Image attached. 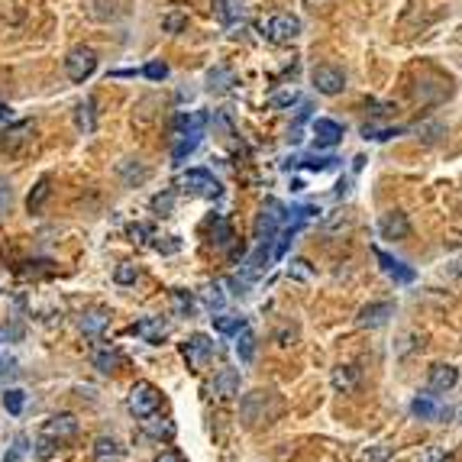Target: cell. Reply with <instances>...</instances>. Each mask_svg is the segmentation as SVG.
<instances>
[{"label": "cell", "mask_w": 462, "mask_h": 462, "mask_svg": "<svg viewBox=\"0 0 462 462\" xmlns=\"http://www.w3.org/2000/svg\"><path fill=\"white\" fill-rule=\"evenodd\" d=\"M32 133H36L32 120H20V123H13V126H7V133L0 136V149L7 152V155H16V152L23 149V146H30V143H32Z\"/></svg>", "instance_id": "obj_7"}, {"label": "cell", "mask_w": 462, "mask_h": 462, "mask_svg": "<svg viewBox=\"0 0 462 462\" xmlns=\"http://www.w3.org/2000/svg\"><path fill=\"white\" fill-rule=\"evenodd\" d=\"M359 381V369L356 365H336L333 369V388L336 391H353Z\"/></svg>", "instance_id": "obj_29"}, {"label": "cell", "mask_w": 462, "mask_h": 462, "mask_svg": "<svg viewBox=\"0 0 462 462\" xmlns=\"http://www.w3.org/2000/svg\"><path fill=\"white\" fill-rule=\"evenodd\" d=\"M182 184L188 191H194V194H201V197H217L220 194V182L211 172H204V168H191V172L182 178Z\"/></svg>", "instance_id": "obj_10"}, {"label": "cell", "mask_w": 462, "mask_h": 462, "mask_svg": "<svg viewBox=\"0 0 462 462\" xmlns=\"http://www.w3.org/2000/svg\"><path fill=\"white\" fill-rule=\"evenodd\" d=\"M456 381H459V369H456V365L437 362L430 369V391L446 394V391H453V388H456Z\"/></svg>", "instance_id": "obj_15"}, {"label": "cell", "mask_w": 462, "mask_h": 462, "mask_svg": "<svg viewBox=\"0 0 462 462\" xmlns=\"http://www.w3.org/2000/svg\"><path fill=\"white\" fill-rule=\"evenodd\" d=\"M42 437L55 439V443L78 437V417L75 414H55V417H49L46 424H42Z\"/></svg>", "instance_id": "obj_9"}, {"label": "cell", "mask_w": 462, "mask_h": 462, "mask_svg": "<svg viewBox=\"0 0 462 462\" xmlns=\"http://www.w3.org/2000/svg\"><path fill=\"white\" fill-rule=\"evenodd\" d=\"M375 259L381 262V272L388 275V278H394L398 285H410V281L417 278V272L410 266H404L401 259H394V256H388L385 249H375Z\"/></svg>", "instance_id": "obj_11"}, {"label": "cell", "mask_w": 462, "mask_h": 462, "mask_svg": "<svg viewBox=\"0 0 462 462\" xmlns=\"http://www.w3.org/2000/svg\"><path fill=\"white\" fill-rule=\"evenodd\" d=\"M213 13L223 26H233L236 20H243L246 13V0H213Z\"/></svg>", "instance_id": "obj_19"}, {"label": "cell", "mask_w": 462, "mask_h": 462, "mask_svg": "<svg viewBox=\"0 0 462 462\" xmlns=\"http://www.w3.org/2000/svg\"><path fill=\"white\" fill-rule=\"evenodd\" d=\"M201 136H204V133H184V136H178V143H174V149H172V159L182 165L191 152L201 146Z\"/></svg>", "instance_id": "obj_28"}, {"label": "cell", "mask_w": 462, "mask_h": 462, "mask_svg": "<svg viewBox=\"0 0 462 462\" xmlns=\"http://www.w3.org/2000/svg\"><path fill=\"white\" fill-rule=\"evenodd\" d=\"M259 30L266 32V39H272V42H291V39L301 36V20L291 13H275L268 20H262Z\"/></svg>", "instance_id": "obj_4"}, {"label": "cell", "mask_w": 462, "mask_h": 462, "mask_svg": "<svg viewBox=\"0 0 462 462\" xmlns=\"http://www.w3.org/2000/svg\"><path fill=\"white\" fill-rule=\"evenodd\" d=\"M236 353H239L243 362H252V356H256V336H252L249 326H243V330L236 333Z\"/></svg>", "instance_id": "obj_32"}, {"label": "cell", "mask_w": 462, "mask_h": 462, "mask_svg": "<svg viewBox=\"0 0 462 462\" xmlns=\"http://www.w3.org/2000/svg\"><path fill=\"white\" fill-rule=\"evenodd\" d=\"M401 126H375V123H365L362 126V139H375V143H385V139L401 136Z\"/></svg>", "instance_id": "obj_33"}, {"label": "cell", "mask_w": 462, "mask_h": 462, "mask_svg": "<svg viewBox=\"0 0 462 462\" xmlns=\"http://www.w3.org/2000/svg\"><path fill=\"white\" fill-rule=\"evenodd\" d=\"M295 100H297L295 91H281V94H272V100H268V104H272V107H291Z\"/></svg>", "instance_id": "obj_49"}, {"label": "cell", "mask_w": 462, "mask_h": 462, "mask_svg": "<svg viewBox=\"0 0 462 462\" xmlns=\"http://www.w3.org/2000/svg\"><path fill=\"white\" fill-rule=\"evenodd\" d=\"M439 462H456V459H453V456H449V453H446V456H443V459H439Z\"/></svg>", "instance_id": "obj_52"}, {"label": "cell", "mask_w": 462, "mask_h": 462, "mask_svg": "<svg viewBox=\"0 0 462 462\" xmlns=\"http://www.w3.org/2000/svg\"><path fill=\"white\" fill-rule=\"evenodd\" d=\"M123 459H126V449H123L114 437L94 439V462H123Z\"/></svg>", "instance_id": "obj_17"}, {"label": "cell", "mask_w": 462, "mask_h": 462, "mask_svg": "<svg viewBox=\"0 0 462 462\" xmlns=\"http://www.w3.org/2000/svg\"><path fill=\"white\" fill-rule=\"evenodd\" d=\"M278 410H281V401L275 391H249L239 401V414H243V424L249 430H256L262 424H272L275 417H278Z\"/></svg>", "instance_id": "obj_1"}, {"label": "cell", "mask_w": 462, "mask_h": 462, "mask_svg": "<svg viewBox=\"0 0 462 462\" xmlns=\"http://www.w3.org/2000/svg\"><path fill=\"white\" fill-rule=\"evenodd\" d=\"M379 230H381V236H385V239H408V236H410V220H408V213L391 211V213H385V217H381Z\"/></svg>", "instance_id": "obj_14"}, {"label": "cell", "mask_w": 462, "mask_h": 462, "mask_svg": "<svg viewBox=\"0 0 462 462\" xmlns=\"http://www.w3.org/2000/svg\"><path fill=\"white\" fill-rule=\"evenodd\" d=\"M49 194H52V184H49V178H39L36 188H32L30 197H26V211H30V213H39V211H42V204L49 201Z\"/></svg>", "instance_id": "obj_27"}, {"label": "cell", "mask_w": 462, "mask_h": 462, "mask_svg": "<svg viewBox=\"0 0 462 462\" xmlns=\"http://www.w3.org/2000/svg\"><path fill=\"white\" fill-rule=\"evenodd\" d=\"M314 136H317V146H336L343 139V126L336 120L320 117V120H314Z\"/></svg>", "instance_id": "obj_21"}, {"label": "cell", "mask_w": 462, "mask_h": 462, "mask_svg": "<svg viewBox=\"0 0 462 462\" xmlns=\"http://www.w3.org/2000/svg\"><path fill=\"white\" fill-rule=\"evenodd\" d=\"M75 120H78V126H81L84 133H94V129H97V117H94V97H88V100H81V104H78Z\"/></svg>", "instance_id": "obj_31"}, {"label": "cell", "mask_w": 462, "mask_h": 462, "mask_svg": "<svg viewBox=\"0 0 462 462\" xmlns=\"http://www.w3.org/2000/svg\"><path fill=\"white\" fill-rule=\"evenodd\" d=\"M233 243V227H230L227 217H213V227H211V246L213 249H227Z\"/></svg>", "instance_id": "obj_25"}, {"label": "cell", "mask_w": 462, "mask_h": 462, "mask_svg": "<svg viewBox=\"0 0 462 462\" xmlns=\"http://www.w3.org/2000/svg\"><path fill=\"white\" fill-rule=\"evenodd\" d=\"M311 81L326 97H336V94H343V88H346V75H343L336 65H317V69L311 71Z\"/></svg>", "instance_id": "obj_6"}, {"label": "cell", "mask_w": 462, "mask_h": 462, "mask_svg": "<svg viewBox=\"0 0 462 462\" xmlns=\"http://www.w3.org/2000/svg\"><path fill=\"white\" fill-rule=\"evenodd\" d=\"M207 81H211V91H227L230 84H233V75H230V71H223V69H217V71H211V75H207Z\"/></svg>", "instance_id": "obj_42"}, {"label": "cell", "mask_w": 462, "mask_h": 462, "mask_svg": "<svg viewBox=\"0 0 462 462\" xmlns=\"http://www.w3.org/2000/svg\"><path fill=\"white\" fill-rule=\"evenodd\" d=\"M10 379H16V362H10V359H0V388H7Z\"/></svg>", "instance_id": "obj_47"}, {"label": "cell", "mask_w": 462, "mask_h": 462, "mask_svg": "<svg viewBox=\"0 0 462 462\" xmlns=\"http://www.w3.org/2000/svg\"><path fill=\"white\" fill-rule=\"evenodd\" d=\"M129 410L136 417H149L162 408V391L152 381H136V385L129 388V398H126Z\"/></svg>", "instance_id": "obj_2"}, {"label": "cell", "mask_w": 462, "mask_h": 462, "mask_svg": "<svg viewBox=\"0 0 462 462\" xmlns=\"http://www.w3.org/2000/svg\"><path fill=\"white\" fill-rule=\"evenodd\" d=\"M133 333L143 336L146 343H162V336L168 333V326H165V320L162 317H143V320H136Z\"/></svg>", "instance_id": "obj_20"}, {"label": "cell", "mask_w": 462, "mask_h": 462, "mask_svg": "<svg viewBox=\"0 0 462 462\" xmlns=\"http://www.w3.org/2000/svg\"><path fill=\"white\" fill-rule=\"evenodd\" d=\"M26 404V391H20V388H4V408H7V414H20Z\"/></svg>", "instance_id": "obj_35"}, {"label": "cell", "mask_w": 462, "mask_h": 462, "mask_svg": "<svg viewBox=\"0 0 462 462\" xmlns=\"http://www.w3.org/2000/svg\"><path fill=\"white\" fill-rule=\"evenodd\" d=\"M107 324H110V317H107L104 311H88V314H81V333H84V336H91V340H97V336L104 333Z\"/></svg>", "instance_id": "obj_24"}, {"label": "cell", "mask_w": 462, "mask_h": 462, "mask_svg": "<svg viewBox=\"0 0 462 462\" xmlns=\"http://www.w3.org/2000/svg\"><path fill=\"white\" fill-rule=\"evenodd\" d=\"M117 172H120L123 184H129V188H133V184H139V182H146V178H149V172H146V168L139 165L136 159H123L120 165H117Z\"/></svg>", "instance_id": "obj_26"}, {"label": "cell", "mask_w": 462, "mask_h": 462, "mask_svg": "<svg viewBox=\"0 0 462 462\" xmlns=\"http://www.w3.org/2000/svg\"><path fill=\"white\" fill-rule=\"evenodd\" d=\"M388 317H394V304L375 301V304H365L362 311H359L356 324H359V326H369V330H375V326H385Z\"/></svg>", "instance_id": "obj_12"}, {"label": "cell", "mask_w": 462, "mask_h": 462, "mask_svg": "<svg viewBox=\"0 0 462 462\" xmlns=\"http://www.w3.org/2000/svg\"><path fill=\"white\" fill-rule=\"evenodd\" d=\"M143 430L149 433V437H155V439H162V437H172L174 433V427L168 424L165 417H159V410H155V414H149V417H143Z\"/></svg>", "instance_id": "obj_30"}, {"label": "cell", "mask_w": 462, "mask_h": 462, "mask_svg": "<svg viewBox=\"0 0 462 462\" xmlns=\"http://www.w3.org/2000/svg\"><path fill=\"white\" fill-rule=\"evenodd\" d=\"M213 326H217L220 333L236 336V333H239V330L246 326V320H243V317H233V314H217V317H213Z\"/></svg>", "instance_id": "obj_34"}, {"label": "cell", "mask_w": 462, "mask_h": 462, "mask_svg": "<svg viewBox=\"0 0 462 462\" xmlns=\"http://www.w3.org/2000/svg\"><path fill=\"white\" fill-rule=\"evenodd\" d=\"M391 459V449L388 446H369L362 453V462H388Z\"/></svg>", "instance_id": "obj_46"}, {"label": "cell", "mask_w": 462, "mask_h": 462, "mask_svg": "<svg viewBox=\"0 0 462 462\" xmlns=\"http://www.w3.org/2000/svg\"><path fill=\"white\" fill-rule=\"evenodd\" d=\"M10 207H13V188L7 178H0V220L10 213Z\"/></svg>", "instance_id": "obj_41"}, {"label": "cell", "mask_w": 462, "mask_h": 462, "mask_svg": "<svg viewBox=\"0 0 462 462\" xmlns=\"http://www.w3.org/2000/svg\"><path fill=\"white\" fill-rule=\"evenodd\" d=\"M174 191H162V194L152 197V213H159V217H168L174 211Z\"/></svg>", "instance_id": "obj_37"}, {"label": "cell", "mask_w": 462, "mask_h": 462, "mask_svg": "<svg viewBox=\"0 0 462 462\" xmlns=\"http://www.w3.org/2000/svg\"><path fill=\"white\" fill-rule=\"evenodd\" d=\"M207 126V114H197V110H184L172 120L174 136H184V133H204Z\"/></svg>", "instance_id": "obj_18"}, {"label": "cell", "mask_w": 462, "mask_h": 462, "mask_svg": "<svg viewBox=\"0 0 462 462\" xmlns=\"http://www.w3.org/2000/svg\"><path fill=\"white\" fill-rule=\"evenodd\" d=\"M172 304L182 317H191V311H194V297H191L188 291H172Z\"/></svg>", "instance_id": "obj_40"}, {"label": "cell", "mask_w": 462, "mask_h": 462, "mask_svg": "<svg viewBox=\"0 0 462 462\" xmlns=\"http://www.w3.org/2000/svg\"><path fill=\"white\" fill-rule=\"evenodd\" d=\"M94 71H97V55H94V49H88V46L71 49L69 59H65V75H69V81L84 84Z\"/></svg>", "instance_id": "obj_3"}, {"label": "cell", "mask_w": 462, "mask_h": 462, "mask_svg": "<svg viewBox=\"0 0 462 462\" xmlns=\"http://www.w3.org/2000/svg\"><path fill=\"white\" fill-rule=\"evenodd\" d=\"M184 26H188V16L182 10H172V13L162 16V30L165 32H184Z\"/></svg>", "instance_id": "obj_39"}, {"label": "cell", "mask_w": 462, "mask_h": 462, "mask_svg": "<svg viewBox=\"0 0 462 462\" xmlns=\"http://www.w3.org/2000/svg\"><path fill=\"white\" fill-rule=\"evenodd\" d=\"M136 275H139V268H136V266L123 262V266L114 272V281H117V285H133V281H136Z\"/></svg>", "instance_id": "obj_43"}, {"label": "cell", "mask_w": 462, "mask_h": 462, "mask_svg": "<svg viewBox=\"0 0 462 462\" xmlns=\"http://www.w3.org/2000/svg\"><path fill=\"white\" fill-rule=\"evenodd\" d=\"M211 391H213V398H220V401L236 398V394H239V372L236 369H220L217 375H213Z\"/></svg>", "instance_id": "obj_13"}, {"label": "cell", "mask_w": 462, "mask_h": 462, "mask_svg": "<svg viewBox=\"0 0 462 462\" xmlns=\"http://www.w3.org/2000/svg\"><path fill=\"white\" fill-rule=\"evenodd\" d=\"M36 456H39V459H52V456H55V439H49V437L39 439V443H36Z\"/></svg>", "instance_id": "obj_48"}, {"label": "cell", "mask_w": 462, "mask_h": 462, "mask_svg": "<svg viewBox=\"0 0 462 462\" xmlns=\"http://www.w3.org/2000/svg\"><path fill=\"white\" fill-rule=\"evenodd\" d=\"M143 75L152 78V81H165V78H168V65H165V61H149V65L143 69Z\"/></svg>", "instance_id": "obj_45"}, {"label": "cell", "mask_w": 462, "mask_h": 462, "mask_svg": "<svg viewBox=\"0 0 462 462\" xmlns=\"http://www.w3.org/2000/svg\"><path fill=\"white\" fill-rule=\"evenodd\" d=\"M155 462H184V456L178 453V449H162V453L155 456Z\"/></svg>", "instance_id": "obj_50"}, {"label": "cell", "mask_w": 462, "mask_h": 462, "mask_svg": "<svg viewBox=\"0 0 462 462\" xmlns=\"http://www.w3.org/2000/svg\"><path fill=\"white\" fill-rule=\"evenodd\" d=\"M0 120H10V107L7 104H0Z\"/></svg>", "instance_id": "obj_51"}, {"label": "cell", "mask_w": 462, "mask_h": 462, "mask_svg": "<svg viewBox=\"0 0 462 462\" xmlns=\"http://www.w3.org/2000/svg\"><path fill=\"white\" fill-rule=\"evenodd\" d=\"M288 278H297V281H311L314 278V268L307 259H291L288 262Z\"/></svg>", "instance_id": "obj_38"}, {"label": "cell", "mask_w": 462, "mask_h": 462, "mask_svg": "<svg viewBox=\"0 0 462 462\" xmlns=\"http://www.w3.org/2000/svg\"><path fill=\"white\" fill-rule=\"evenodd\" d=\"M410 414L420 417V420H439V417H443V408L433 401L430 394H417L414 401H410Z\"/></svg>", "instance_id": "obj_23"}, {"label": "cell", "mask_w": 462, "mask_h": 462, "mask_svg": "<svg viewBox=\"0 0 462 462\" xmlns=\"http://www.w3.org/2000/svg\"><path fill=\"white\" fill-rule=\"evenodd\" d=\"M301 233V223H291L288 230H281V236H278V246L272 249V259H285V252H288V246L295 243V236Z\"/></svg>", "instance_id": "obj_36"}, {"label": "cell", "mask_w": 462, "mask_h": 462, "mask_svg": "<svg viewBox=\"0 0 462 462\" xmlns=\"http://www.w3.org/2000/svg\"><path fill=\"white\" fill-rule=\"evenodd\" d=\"M281 220H285V207L278 201H266V207H262V213L256 220V246L272 243L275 236H278Z\"/></svg>", "instance_id": "obj_5"}, {"label": "cell", "mask_w": 462, "mask_h": 462, "mask_svg": "<svg viewBox=\"0 0 462 462\" xmlns=\"http://www.w3.org/2000/svg\"><path fill=\"white\" fill-rule=\"evenodd\" d=\"M91 362H94V369H97V372H104V375H110V372H117V369H120V365H123V353H120V349H110V346H104V349H94Z\"/></svg>", "instance_id": "obj_22"}, {"label": "cell", "mask_w": 462, "mask_h": 462, "mask_svg": "<svg viewBox=\"0 0 462 462\" xmlns=\"http://www.w3.org/2000/svg\"><path fill=\"white\" fill-rule=\"evenodd\" d=\"M84 16L97 23H110L120 16V7H117V0H84Z\"/></svg>", "instance_id": "obj_16"}, {"label": "cell", "mask_w": 462, "mask_h": 462, "mask_svg": "<svg viewBox=\"0 0 462 462\" xmlns=\"http://www.w3.org/2000/svg\"><path fill=\"white\" fill-rule=\"evenodd\" d=\"M333 155H307L304 162H295V165H307V168H314V172H324V168H330L333 165Z\"/></svg>", "instance_id": "obj_44"}, {"label": "cell", "mask_w": 462, "mask_h": 462, "mask_svg": "<svg viewBox=\"0 0 462 462\" xmlns=\"http://www.w3.org/2000/svg\"><path fill=\"white\" fill-rule=\"evenodd\" d=\"M182 356L188 359L191 369H201V365H204L207 359L213 356V343H211V336H204V333L188 336V340L182 343Z\"/></svg>", "instance_id": "obj_8"}]
</instances>
